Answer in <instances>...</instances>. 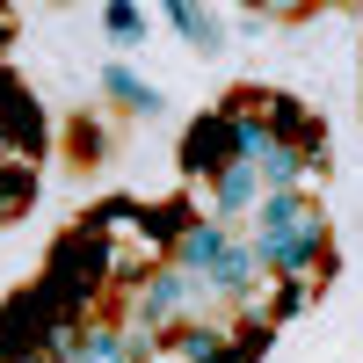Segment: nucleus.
<instances>
[{
	"label": "nucleus",
	"instance_id": "nucleus-4",
	"mask_svg": "<svg viewBox=\"0 0 363 363\" xmlns=\"http://www.w3.org/2000/svg\"><path fill=\"white\" fill-rule=\"evenodd\" d=\"M262 131H269V145H291V153H313V160H327V124L298 102V95H277L269 87V102H262Z\"/></svg>",
	"mask_w": 363,
	"mask_h": 363
},
{
	"label": "nucleus",
	"instance_id": "nucleus-5",
	"mask_svg": "<svg viewBox=\"0 0 363 363\" xmlns=\"http://www.w3.org/2000/svg\"><path fill=\"white\" fill-rule=\"evenodd\" d=\"M233 153H225V116L218 109H203V116H189V131H182V145H174V167H182V182H203L218 174Z\"/></svg>",
	"mask_w": 363,
	"mask_h": 363
},
{
	"label": "nucleus",
	"instance_id": "nucleus-6",
	"mask_svg": "<svg viewBox=\"0 0 363 363\" xmlns=\"http://www.w3.org/2000/svg\"><path fill=\"white\" fill-rule=\"evenodd\" d=\"M211 298H225V306H247V298L269 284V269H262V255H255V240L247 233H233V247L218 255V262H211Z\"/></svg>",
	"mask_w": 363,
	"mask_h": 363
},
{
	"label": "nucleus",
	"instance_id": "nucleus-1",
	"mask_svg": "<svg viewBox=\"0 0 363 363\" xmlns=\"http://www.w3.org/2000/svg\"><path fill=\"white\" fill-rule=\"evenodd\" d=\"M255 255H262V269L269 277H284V284H335V269H342V255H335V233H327V218L320 211H306L291 233H277V240H255Z\"/></svg>",
	"mask_w": 363,
	"mask_h": 363
},
{
	"label": "nucleus",
	"instance_id": "nucleus-15",
	"mask_svg": "<svg viewBox=\"0 0 363 363\" xmlns=\"http://www.w3.org/2000/svg\"><path fill=\"white\" fill-rule=\"evenodd\" d=\"M102 29H109V37L131 51V44L145 37V8H131V0H109V8H102Z\"/></svg>",
	"mask_w": 363,
	"mask_h": 363
},
{
	"label": "nucleus",
	"instance_id": "nucleus-3",
	"mask_svg": "<svg viewBox=\"0 0 363 363\" xmlns=\"http://www.w3.org/2000/svg\"><path fill=\"white\" fill-rule=\"evenodd\" d=\"M255 203H262V174L255 167H240V160H225L218 174L203 182V218L211 225H225V233H240L255 218Z\"/></svg>",
	"mask_w": 363,
	"mask_h": 363
},
{
	"label": "nucleus",
	"instance_id": "nucleus-17",
	"mask_svg": "<svg viewBox=\"0 0 363 363\" xmlns=\"http://www.w3.org/2000/svg\"><path fill=\"white\" fill-rule=\"evenodd\" d=\"M0 160H8V138H0Z\"/></svg>",
	"mask_w": 363,
	"mask_h": 363
},
{
	"label": "nucleus",
	"instance_id": "nucleus-9",
	"mask_svg": "<svg viewBox=\"0 0 363 363\" xmlns=\"http://www.w3.org/2000/svg\"><path fill=\"white\" fill-rule=\"evenodd\" d=\"M218 349H225L218 320H174L160 335V356H174V363H218Z\"/></svg>",
	"mask_w": 363,
	"mask_h": 363
},
{
	"label": "nucleus",
	"instance_id": "nucleus-7",
	"mask_svg": "<svg viewBox=\"0 0 363 363\" xmlns=\"http://www.w3.org/2000/svg\"><path fill=\"white\" fill-rule=\"evenodd\" d=\"M116 153V116L109 109H73L66 116V160L73 167H102Z\"/></svg>",
	"mask_w": 363,
	"mask_h": 363
},
{
	"label": "nucleus",
	"instance_id": "nucleus-8",
	"mask_svg": "<svg viewBox=\"0 0 363 363\" xmlns=\"http://www.w3.org/2000/svg\"><path fill=\"white\" fill-rule=\"evenodd\" d=\"M102 95H109V109H131V116H167V95L145 73H131L124 58L116 66H102Z\"/></svg>",
	"mask_w": 363,
	"mask_h": 363
},
{
	"label": "nucleus",
	"instance_id": "nucleus-10",
	"mask_svg": "<svg viewBox=\"0 0 363 363\" xmlns=\"http://www.w3.org/2000/svg\"><path fill=\"white\" fill-rule=\"evenodd\" d=\"M225 247H233V233H225V225H211V218H196L189 233L174 240V255H167V262H174V269H189V277H211V262H218Z\"/></svg>",
	"mask_w": 363,
	"mask_h": 363
},
{
	"label": "nucleus",
	"instance_id": "nucleus-12",
	"mask_svg": "<svg viewBox=\"0 0 363 363\" xmlns=\"http://www.w3.org/2000/svg\"><path fill=\"white\" fill-rule=\"evenodd\" d=\"M29 211H37V167L29 160H0V225H22Z\"/></svg>",
	"mask_w": 363,
	"mask_h": 363
},
{
	"label": "nucleus",
	"instance_id": "nucleus-2",
	"mask_svg": "<svg viewBox=\"0 0 363 363\" xmlns=\"http://www.w3.org/2000/svg\"><path fill=\"white\" fill-rule=\"evenodd\" d=\"M0 138H8V153L29 160V167H44V160H51V145H58L44 102L29 95V80L8 66V58H0Z\"/></svg>",
	"mask_w": 363,
	"mask_h": 363
},
{
	"label": "nucleus",
	"instance_id": "nucleus-16",
	"mask_svg": "<svg viewBox=\"0 0 363 363\" xmlns=\"http://www.w3.org/2000/svg\"><path fill=\"white\" fill-rule=\"evenodd\" d=\"M15 29H22V15H15V8H0V58L15 51Z\"/></svg>",
	"mask_w": 363,
	"mask_h": 363
},
{
	"label": "nucleus",
	"instance_id": "nucleus-11",
	"mask_svg": "<svg viewBox=\"0 0 363 363\" xmlns=\"http://www.w3.org/2000/svg\"><path fill=\"white\" fill-rule=\"evenodd\" d=\"M306 211H313V196H298V189H262V203H255V233L247 240H277V233H291L298 218H306Z\"/></svg>",
	"mask_w": 363,
	"mask_h": 363
},
{
	"label": "nucleus",
	"instance_id": "nucleus-14",
	"mask_svg": "<svg viewBox=\"0 0 363 363\" xmlns=\"http://www.w3.org/2000/svg\"><path fill=\"white\" fill-rule=\"evenodd\" d=\"M225 342L247 356V363H262V356H269V342H277V327H269L262 313H233V320H225Z\"/></svg>",
	"mask_w": 363,
	"mask_h": 363
},
{
	"label": "nucleus",
	"instance_id": "nucleus-13",
	"mask_svg": "<svg viewBox=\"0 0 363 363\" xmlns=\"http://www.w3.org/2000/svg\"><path fill=\"white\" fill-rule=\"evenodd\" d=\"M160 22H174L182 37L196 44V51H225V29H218V15H211V8H196V0H167V8H160Z\"/></svg>",
	"mask_w": 363,
	"mask_h": 363
}]
</instances>
